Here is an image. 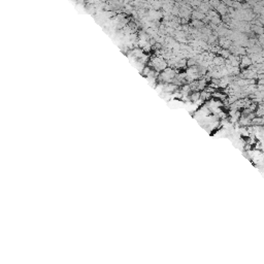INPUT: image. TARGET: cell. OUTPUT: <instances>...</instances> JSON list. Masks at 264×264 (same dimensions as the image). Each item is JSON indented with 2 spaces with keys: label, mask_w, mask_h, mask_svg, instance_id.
<instances>
[{
  "label": "cell",
  "mask_w": 264,
  "mask_h": 264,
  "mask_svg": "<svg viewBox=\"0 0 264 264\" xmlns=\"http://www.w3.org/2000/svg\"><path fill=\"white\" fill-rule=\"evenodd\" d=\"M150 67L157 72H162L167 68V63L162 57H154L150 61Z\"/></svg>",
  "instance_id": "6da1fadb"
},
{
  "label": "cell",
  "mask_w": 264,
  "mask_h": 264,
  "mask_svg": "<svg viewBox=\"0 0 264 264\" xmlns=\"http://www.w3.org/2000/svg\"><path fill=\"white\" fill-rule=\"evenodd\" d=\"M200 91H192L191 94L189 95V100L192 101V102L198 103V101H200Z\"/></svg>",
  "instance_id": "7a4b0ae2"
},
{
  "label": "cell",
  "mask_w": 264,
  "mask_h": 264,
  "mask_svg": "<svg viewBox=\"0 0 264 264\" xmlns=\"http://www.w3.org/2000/svg\"><path fill=\"white\" fill-rule=\"evenodd\" d=\"M252 64V60L250 57H242L240 58V66L242 68H247Z\"/></svg>",
  "instance_id": "3957f363"
},
{
  "label": "cell",
  "mask_w": 264,
  "mask_h": 264,
  "mask_svg": "<svg viewBox=\"0 0 264 264\" xmlns=\"http://www.w3.org/2000/svg\"><path fill=\"white\" fill-rule=\"evenodd\" d=\"M192 17H193V19L194 20H197V21H201V20H203L205 18V16H204V13H202V11H200V10H194L193 11V13H192Z\"/></svg>",
  "instance_id": "277c9868"
}]
</instances>
